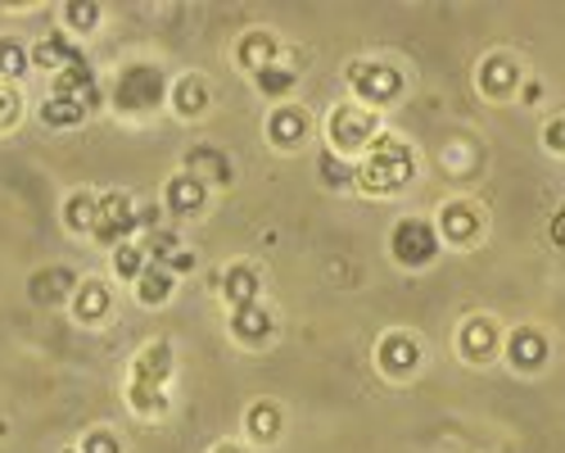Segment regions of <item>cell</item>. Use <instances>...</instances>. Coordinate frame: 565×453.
I'll return each instance as SVG.
<instances>
[{
    "instance_id": "obj_1",
    "label": "cell",
    "mask_w": 565,
    "mask_h": 453,
    "mask_svg": "<svg viewBox=\"0 0 565 453\" xmlns=\"http://www.w3.org/2000/svg\"><path fill=\"white\" fill-rule=\"evenodd\" d=\"M416 177V155L407 141H398L394 131H381L375 146L358 159V181L353 191H366V196H394L403 191L407 181Z\"/></svg>"
},
{
    "instance_id": "obj_2",
    "label": "cell",
    "mask_w": 565,
    "mask_h": 453,
    "mask_svg": "<svg viewBox=\"0 0 565 453\" xmlns=\"http://www.w3.org/2000/svg\"><path fill=\"white\" fill-rule=\"evenodd\" d=\"M168 96V82L154 64H127L118 73H109L105 82V105L122 118H140V114H154Z\"/></svg>"
},
{
    "instance_id": "obj_3",
    "label": "cell",
    "mask_w": 565,
    "mask_h": 453,
    "mask_svg": "<svg viewBox=\"0 0 565 453\" xmlns=\"http://www.w3.org/2000/svg\"><path fill=\"white\" fill-rule=\"evenodd\" d=\"M381 131H385L381 114L362 109L358 101H340L331 114H326V150L349 159V164H358L375 146V136H381Z\"/></svg>"
},
{
    "instance_id": "obj_4",
    "label": "cell",
    "mask_w": 565,
    "mask_h": 453,
    "mask_svg": "<svg viewBox=\"0 0 565 453\" xmlns=\"http://www.w3.org/2000/svg\"><path fill=\"white\" fill-rule=\"evenodd\" d=\"M344 73H349V86H353V101L362 109H371V114H381L385 105H394L403 96V86H407V77L385 60H353Z\"/></svg>"
},
{
    "instance_id": "obj_5",
    "label": "cell",
    "mask_w": 565,
    "mask_h": 453,
    "mask_svg": "<svg viewBox=\"0 0 565 453\" xmlns=\"http://www.w3.org/2000/svg\"><path fill=\"white\" fill-rule=\"evenodd\" d=\"M68 317L86 331H100L109 317H114V282L100 277V272H86L73 286V299H68Z\"/></svg>"
},
{
    "instance_id": "obj_6",
    "label": "cell",
    "mask_w": 565,
    "mask_h": 453,
    "mask_svg": "<svg viewBox=\"0 0 565 453\" xmlns=\"http://www.w3.org/2000/svg\"><path fill=\"white\" fill-rule=\"evenodd\" d=\"M430 222H435V232H439V245H457V250H466V245H476V241L484 236V209H480V204H470L466 196L444 200L439 213H435Z\"/></svg>"
},
{
    "instance_id": "obj_7",
    "label": "cell",
    "mask_w": 565,
    "mask_h": 453,
    "mask_svg": "<svg viewBox=\"0 0 565 453\" xmlns=\"http://www.w3.org/2000/svg\"><path fill=\"white\" fill-rule=\"evenodd\" d=\"M390 250L403 267H430L439 259V232L430 218H403L394 232H390Z\"/></svg>"
},
{
    "instance_id": "obj_8",
    "label": "cell",
    "mask_w": 565,
    "mask_h": 453,
    "mask_svg": "<svg viewBox=\"0 0 565 453\" xmlns=\"http://www.w3.org/2000/svg\"><path fill=\"white\" fill-rule=\"evenodd\" d=\"M140 236V222H136V209L127 200V191H100V204H96V232L90 241L114 250L122 241H136Z\"/></svg>"
},
{
    "instance_id": "obj_9",
    "label": "cell",
    "mask_w": 565,
    "mask_h": 453,
    "mask_svg": "<svg viewBox=\"0 0 565 453\" xmlns=\"http://www.w3.org/2000/svg\"><path fill=\"white\" fill-rule=\"evenodd\" d=\"M312 114H308V105H299V101H286V105H271V114H267V146L271 150H299V146H308V136H312Z\"/></svg>"
},
{
    "instance_id": "obj_10",
    "label": "cell",
    "mask_w": 565,
    "mask_h": 453,
    "mask_svg": "<svg viewBox=\"0 0 565 453\" xmlns=\"http://www.w3.org/2000/svg\"><path fill=\"white\" fill-rule=\"evenodd\" d=\"M375 368L390 381H412L420 372V340L412 331H385L375 340Z\"/></svg>"
},
{
    "instance_id": "obj_11",
    "label": "cell",
    "mask_w": 565,
    "mask_h": 453,
    "mask_svg": "<svg viewBox=\"0 0 565 453\" xmlns=\"http://www.w3.org/2000/svg\"><path fill=\"white\" fill-rule=\"evenodd\" d=\"M209 187L200 177H191V172H172L168 181H163V196H159V209L168 213V222H181V218H195V213H204L209 209Z\"/></svg>"
},
{
    "instance_id": "obj_12",
    "label": "cell",
    "mask_w": 565,
    "mask_h": 453,
    "mask_svg": "<svg viewBox=\"0 0 565 453\" xmlns=\"http://www.w3.org/2000/svg\"><path fill=\"white\" fill-rule=\"evenodd\" d=\"M28 55H32V69L45 73V82H51L55 73H64V69H73L77 60H86V55H82V45H77L64 28H55V32H45V36H36V41H28Z\"/></svg>"
},
{
    "instance_id": "obj_13",
    "label": "cell",
    "mask_w": 565,
    "mask_h": 453,
    "mask_svg": "<svg viewBox=\"0 0 565 453\" xmlns=\"http://www.w3.org/2000/svg\"><path fill=\"white\" fill-rule=\"evenodd\" d=\"M498 349H502V331H498L493 317L476 313V317H466V323L457 327V354L466 362H476V368H484L489 358H498Z\"/></svg>"
},
{
    "instance_id": "obj_14",
    "label": "cell",
    "mask_w": 565,
    "mask_h": 453,
    "mask_svg": "<svg viewBox=\"0 0 565 453\" xmlns=\"http://www.w3.org/2000/svg\"><path fill=\"white\" fill-rule=\"evenodd\" d=\"M226 327H231V340H235V345H245V349H263V345L276 336V317L267 313V304H263V299H254V304L231 308Z\"/></svg>"
},
{
    "instance_id": "obj_15",
    "label": "cell",
    "mask_w": 565,
    "mask_h": 453,
    "mask_svg": "<svg viewBox=\"0 0 565 453\" xmlns=\"http://www.w3.org/2000/svg\"><path fill=\"white\" fill-rule=\"evenodd\" d=\"M73 286H77L73 267L51 263V267H36L32 277H28V299H32V304H41V308H68Z\"/></svg>"
},
{
    "instance_id": "obj_16",
    "label": "cell",
    "mask_w": 565,
    "mask_h": 453,
    "mask_svg": "<svg viewBox=\"0 0 565 453\" xmlns=\"http://www.w3.org/2000/svg\"><path fill=\"white\" fill-rule=\"evenodd\" d=\"M168 101H172V114H177V118L200 123V118L213 109L209 77H204V73H181V77L168 86Z\"/></svg>"
},
{
    "instance_id": "obj_17",
    "label": "cell",
    "mask_w": 565,
    "mask_h": 453,
    "mask_svg": "<svg viewBox=\"0 0 565 453\" xmlns=\"http://www.w3.org/2000/svg\"><path fill=\"white\" fill-rule=\"evenodd\" d=\"M181 172H191V177H200L204 187L213 191H226V187H235V164L217 150V146H195L191 155H185V164H181Z\"/></svg>"
},
{
    "instance_id": "obj_18",
    "label": "cell",
    "mask_w": 565,
    "mask_h": 453,
    "mask_svg": "<svg viewBox=\"0 0 565 453\" xmlns=\"http://www.w3.org/2000/svg\"><path fill=\"white\" fill-rule=\"evenodd\" d=\"M172 358H177V354H172L168 340H150L146 349H136V358H131V377H127V381L168 390V381H172Z\"/></svg>"
},
{
    "instance_id": "obj_19",
    "label": "cell",
    "mask_w": 565,
    "mask_h": 453,
    "mask_svg": "<svg viewBox=\"0 0 565 453\" xmlns=\"http://www.w3.org/2000/svg\"><path fill=\"white\" fill-rule=\"evenodd\" d=\"M280 51H286V45H280V36H276V32H267V28H249L241 41H235V64H241V69L254 77L258 69L276 64V60H280Z\"/></svg>"
},
{
    "instance_id": "obj_20",
    "label": "cell",
    "mask_w": 565,
    "mask_h": 453,
    "mask_svg": "<svg viewBox=\"0 0 565 453\" xmlns=\"http://www.w3.org/2000/svg\"><path fill=\"white\" fill-rule=\"evenodd\" d=\"M96 204H100V191H68L64 204H60V222L64 232L73 241H90V232H96Z\"/></svg>"
},
{
    "instance_id": "obj_21",
    "label": "cell",
    "mask_w": 565,
    "mask_h": 453,
    "mask_svg": "<svg viewBox=\"0 0 565 453\" xmlns=\"http://www.w3.org/2000/svg\"><path fill=\"white\" fill-rule=\"evenodd\" d=\"M217 286H222L217 295H222L231 308H241V304H254V299L263 295V272H258V263L241 259V263H231V267L222 272Z\"/></svg>"
},
{
    "instance_id": "obj_22",
    "label": "cell",
    "mask_w": 565,
    "mask_h": 453,
    "mask_svg": "<svg viewBox=\"0 0 565 453\" xmlns=\"http://www.w3.org/2000/svg\"><path fill=\"white\" fill-rule=\"evenodd\" d=\"M280 426H286V418H280V408L271 399H254V408L245 413V440L254 449H271L280 440Z\"/></svg>"
},
{
    "instance_id": "obj_23",
    "label": "cell",
    "mask_w": 565,
    "mask_h": 453,
    "mask_svg": "<svg viewBox=\"0 0 565 453\" xmlns=\"http://www.w3.org/2000/svg\"><path fill=\"white\" fill-rule=\"evenodd\" d=\"M172 291H177V277H172L168 267H159V263H150V267L131 282V295H136L140 308H163V304L172 299Z\"/></svg>"
},
{
    "instance_id": "obj_24",
    "label": "cell",
    "mask_w": 565,
    "mask_h": 453,
    "mask_svg": "<svg viewBox=\"0 0 565 453\" xmlns=\"http://www.w3.org/2000/svg\"><path fill=\"white\" fill-rule=\"evenodd\" d=\"M86 118H90V109H86L82 101L45 96V101L36 105V123H41V127H51V131H73V127H82Z\"/></svg>"
},
{
    "instance_id": "obj_25",
    "label": "cell",
    "mask_w": 565,
    "mask_h": 453,
    "mask_svg": "<svg viewBox=\"0 0 565 453\" xmlns=\"http://www.w3.org/2000/svg\"><path fill=\"white\" fill-rule=\"evenodd\" d=\"M127 408H131L140 422H163V418L172 413V399H168V390H159V386L127 381Z\"/></svg>"
},
{
    "instance_id": "obj_26",
    "label": "cell",
    "mask_w": 565,
    "mask_h": 453,
    "mask_svg": "<svg viewBox=\"0 0 565 453\" xmlns=\"http://www.w3.org/2000/svg\"><path fill=\"white\" fill-rule=\"evenodd\" d=\"M105 23V10L100 6H90V0H64L60 6V28L82 45L90 32H96Z\"/></svg>"
},
{
    "instance_id": "obj_27",
    "label": "cell",
    "mask_w": 565,
    "mask_h": 453,
    "mask_svg": "<svg viewBox=\"0 0 565 453\" xmlns=\"http://www.w3.org/2000/svg\"><path fill=\"white\" fill-rule=\"evenodd\" d=\"M32 73V55H28V41L19 32H0V82H14L23 86V77Z\"/></svg>"
},
{
    "instance_id": "obj_28",
    "label": "cell",
    "mask_w": 565,
    "mask_h": 453,
    "mask_svg": "<svg viewBox=\"0 0 565 453\" xmlns=\"http://www.w3.org/2000/svg\"><path fill=\"white\" fill-rule=\"evenodd\" d=\"M254 86H258V96H263V101L286 105V101H290V91L299 86V73L276 60V64H267V69H258V73H254Z\"/></svg>"
},
{
    "instance_id": "obj_29",
    "label": "cell",
    "mask_w": 565,
    "mask_h": 453,
    "mask_svg": "<svg viewBox=\"0 0 565 453\" xmlns=\"http://www.w3.org/2000/svg\"><path fill=\"white\" fill-rule=\"evenodd\" d=\"M515 77H521V73H515V60L511 55H489L480 64V91H484L489 101H507V91L515 86Z\"/></svg>"
},
{
    "instance_id": "obj_30",
    "label": "cell",
    "mask_w": 565,
    "mask_h": 453,
    "mask_svg": "<svg viewBox=\"0 0 565 453\" xmlns=\"http://www.w3.org/2000/svg\"><path fill=\"white\" fill-rule=\"evenodd\" d=\"M109 263H114V277L109 282H122V286H131L140 272L150 267V254H146V245L140 241H122V245H114L109 250Z\"/></svg>"
},
{
    "instance_id": "obj_31",
    "label": "cell",
    "mask_w": 565,
    "mask_h": 453,
    "mask_svg": "<svg viewBox=\"0 0 565 453\" xmlns=\"http://www.w3.org/2000/svg\"><path fill=\"white\" fill-rule=\"evenodd\" d=\"M23 123H28V96H23V86L0 82V136H14Z\"/></svg>"
},
{
    "instance_id": "obj_32",
    "label": "cell",
    "mask_w": 565,
    "mask_h": 453,
    "mask_svg": "<svg viewBox=\"0 0 565 453\" xmlns=\"http://www.w3.org/2000/svg\"><path fill=\"white\" fill-rule=\"evenodd\" d=\"M507 354H511V362L521 372H530V368H539L543 362V354H547V345L534 336V331H515L511 340H507Z\"/></svg>"
},
{
    "instance_id": "obj_33",
    "label": "cell",
    "mask_w": 565,
    "mask_h": 453,
    "mask_svg": "<svg viewBox=\"0 0 565 453\" xmlns=\"http://www.w3.org/2000/svg\"><path fill=\"white\" fill-rule=\"evenodd\" d=\"M321 177H326V187H335V191H353V181H358V164H349V159H340V155L326 150V155H321Z\"/></svg>"
},
{
    "instance_id": "obj_34",
    "label": "cell",
    "mask_w": 565,
    "mask_h": 453,
    "mask_svg": "<svg viewBox=\"0 0 565 453\" xmlns=\"http://www.w3.org/2000/svg\"><path fill=\"white\" fill-rule=\"evenodd\" d=\"M77 453H122V440L114 426H90L82 440H77Z\"/></svg>"
},
{
    "instance_id": "obj_35",
    "label": "cell",
    "mask_w": 565,
    "mask_h": 453,
    "mask_svg": "<svg viewBox=\"0 0 565 453\" xmlns=\"http://www.w3.org/2000/svg\"><path fill=\"white\" fill-rule=\"evenodd\" d=\"M213 453H245V444H231V440H226V444H217Z\"/></svg>"
}]
</instances>
